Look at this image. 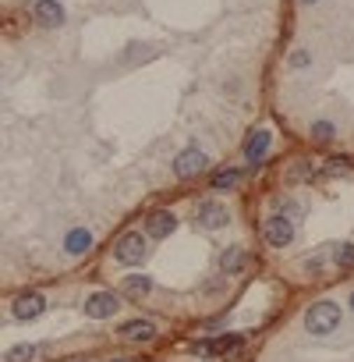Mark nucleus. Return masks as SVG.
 Segmentation results:
<instances>
[{"mask_svg": "<svg viewBox=\"0 0 354 362\" xmlns=\"http://www.w3.org/2000/svg\"><path fill=\"white\" fill-rule=\"evenodd\" d=\"M294 231H298V224H294L290 214H273V217L262 224V235H266V242H269L273 249L290 245V242H294Z\"/></svg>", "mask_w": 354, "mask_h": 362, "instance_id": "nucleus-3", "label": "nucleus"}, {"mask_svg": "<svg viewBox=\"0 0 354 362\" xmlns=\"http://www.w3.org/2000/svg\"><path fill=\"white\" fill-rule=\"evenodd\" d=\"M213 348H216V355H230V351H238V348H241V334H223V337H216V341H213Z\"/></svg>", "mask_w": 354, "mask_h": 362, "instance_id": "nucleus-17", "label": "nucleus"}, {"mask_svg": "<svg viewBox=\"0 0 354 362\" xmlns=\"http://www.w3.org/2000/svg\"><path fill=\"white\" fill-rule=\"evenodd\" d=\"M351 309H354V291H351Z\"/></svg>", "mask_w": 354, "mask_h": 362, "instance_id": "nucleus-25", "label": "nucleus"}, {"mask_svg": "<svg viewBox=\"0 0 354 362\" xmlns=\"http://www.w3.org/2000/svg\"><path fill=\"white\" fill-rule=\"evenodd\" d=\"M146 235L142 231H125L121 238L113 242V260L117 263H125V267H135V263H142L146 260Z\"/></svg>", "mask_w": 354, "mask_h": 362, "instance_id": "nucleus-2", "label": "nucleus"}, {"mask_svg": "<svg viewBox=\"0 0 354 362\" xmlns=\"http://www.w3.org/2000/svg\"><path fill=\"white\" fill-rule=\"evenodd\" d=\"M309 174H312V167H309L305 160H302V167H294V171H290V178H309Z\"/></svg>", "mask_w": 354, "mask_h": 362, "instance_id": "nucleus-22", "label": "nucleus"}, {"mask_svg": "<svg viewBox=\"0 0 354 362\" xmlns=\"http://www.w3.org/2000/svg\"><path fill=\"white\" fill-rule=\"evenodd\" d=\"M121 337H128V341H153L156 337V323L153 320H132V323L121 327Z\"/></svg>", "mask_w": 354, "mask_h": 362, "instance_id": "nucleus-11", "label": "nucleus"}, {"mask_svg": "<svg viewBox=\"0 0 354 362\" xmlns=\"http://www.w3.org/2000/svg\"><path fill=\"white\" fill-rule=\"evenodd\" d=\"M305 4H316V0H305Z\"/></svg>", "mask_w": 354, "mask_h": 362, "instance_id": "nucleus-26", "label": "nucleus"}, {"mask_svg": "<svg viewBox=\"0 0 354 362\" xmlns=\"http://www.w3.org/2000/svg\"><path fill=\"white\" fill-rule=\"evenodd\" d=\"M174 228H177L174 210H153L146 217V235L149 238H167V235H174Z\"/></svg>", "mask_w": 354, "mask_h": 362, "instance_id": "nucleus-8", "label": "nucleus"}, {"mask_svg": "<svg viewBox=\"0 0 354 362\" xmlns=\"http://www.w3.org/2000/svg\"><path fill=\"white\" fill-rule=\"evenodd\" d=\"M89 245H92V235H89L85 228H75V231H68V238H64V252H68V256H85Z\"/></svg>", "mask_w": 354, "mask_h": 362, "instance_id": "nucleus-12", "label": "nucleus"}, {"mask_svg": "<svg viewBox=\"0 0 354 362\" xmlns=\"http://www.w3.org/2000/svg\"><path fill=\"white\" fill-rule=\"evenodd\" d=\"M192 355H199V358H213L216 348H213V341H195V344H192Z\"/></svg>", "mask_w": 354, "mask_h": 362, "instance_id": "nucleus-21", "label": "nucleus"}, {"mask_svg": "<svg viewBox=\"0 0 354 362\" xmlns=\"http://www.w3.org/2000/svg\"><path fill=\"white\" fill-rule=\"evenodd\" d=\"M195 224H199L202 231H220V228L230 224V214H227L223 202H216V199H202V202L195 206Z\"/></svg>", "mask_w": 354, "mask_h": 362, "instance_id": "nucleus-4", "label": "nucleus"}, {"mask_svg": "<svg viewBox=\"0 0 354 362\" xmlns=\"http://www.w3.org/2000/svg\"><path fill=\"white\" fill-rule=\"evenodd\" d=\"M110 362H135V358H110Z\"/></svg>", "mask_w": 354, "mask_h": 362, "instance_id": "nucleus-24", "label": "nucleus"}, {"mask_svg": "<svg viewBox=\"0 0 354 362\" xmlns=\"http://www.w3.org/2000/svg\"><path fill=\"white\" fill-rule=\"evenodd\" d=\"M238 181H241V171H234V167H227V171H216V174H213V188H216V192L234 188Z\"/></svg>", "mask_w": 354, "mask_h": 362, "instance_id": "nucleus-16", "label": "nucleus"}, {"mask_svg": "<svg viewBox=\"0 0 354 362\" xmlns=\"http://www.w3.org/2000/svg\"><path fill=\"white\" fill-rule=\"evenodd\" d=\"M46 313V298L39 295V291H25V295H18L15 302H11V316L15 320H36V316H43Z\"/></svg>", "mask_w": 354, "mask_h": 362, "instance_id": "nucleus-7", "label": "nucleus"}, {"mask_svg": "<svg viewBox=\"0 0 354 362\" xmlns=\"http://www.w3.org/2000/svg\"><path fill=\"white\" fill-rule=\"evenodd\" d=\"M305 270H323V256H316V260L305 263Z\"/></svg>", "mask_w": 354, "mask_h": 362, "instance_id": "nucleus-23", "label": "nucleus"}, {"mask_svg": "<svg viewBox=\"0 0 354 362\" xmlns=\"http://www.w3.org/2000/svg\"><path fill=\"white\" fill-rule=\"evenodd\" d=\"M36 355H39L36 344H15V348L4 351V362H32Z\"/></svg>", "mask_w": 354, "mask_h": 362, "instance_id": "nucleus-15", "label": "nucleus"}, {"mask_svg": "<svg viewBox=\"0 0 354 362\" xmlns=\"http://www.w3.org/2000/svg\"><path fill=\"white\" fill-rule=\"evenodd\" d=\"M305 327L312 334H333L340 327V305L337 302H316L305 309Z\"/></svg>", "mask_w": 354, "mask_h": 362, "instance_id": "nucleus-1", "label": "nucleus"}, {"mask_svg": "<svg viewBox=\"0 0 354 362\" xmlns=\"http://www.w3.org/2000/svg\"><path fill=\"white\" fill-rule=\"evenodd\" d=\"M287 64H290V68H309V64H312V54H309V50H294V54L287 57Z\"/></svg>", "mask_w": 354, "mask_h": 362, "instance_id": "nucleus-20", "label": "nucleus"}, {"mask_svg": "<svg viewBox=\"0 0 354 362\" xmlns=\"http://www.w3.org/2000/svg\"><path fill=\"white\" fill-rule=\"evenodd\" d=\"M269 142H273V135L269 132H252V139L245 142V157L252 160V164H259L266 153H269Z\"/></svg>", "mask_w": 354, "mask_h": 362, "instance_id": "nucleus-10", "label": "nucleus"}, {"mask_svg": "<svg viewBox=\"0 0 354 362\" xmlns=\"http://www.w3.org/2000/svg\"><path fill=\"white\" fill-rule=\"evenodd\" d=\"M32 18L43 25V29H57L64 22V8L57 4V0H36V8H32Z\"/></svg>", "mask_w": 354, "mask_h": 362, "instance_id": "nucleus-9", "label": "nucleus"}, {"mask_svg": "<svg viewBox=\"0 0 354 362\" xmlns=\"http://www.w3.org/2000/svg\"><path fill=\"white\" fill-rule=\"evenodd\" d=\"M206 153L199 149V146H192V149H185V153H177V160H174V174L177 178H195V174H202L206 171Z\"/></svg>", "mask_w": 354, "mask_h": 362, "instance_id": "nucleus-6", "label": "nucleus"}, {"mask_svg": "<svg viewBox=\"0 0 354 362\" xmlns=\"http://www.w3.org/2000/svg\"><path fill=\"white\" fill-rule=\"evenodd\" d=\"M128 298H146L149 291H153V277H146V274H135V277H125V288H121Z\"/></svg>", "mask_w": 354, "mask_h": 362, "instance_id": "nucleus-14", "label": "nucleus"}, {"mask_svg": "<svg viewBox=\"0 0 354 362\" xmlns=\"http://www.w3.org/2000/svg\"><path fill=\"white\" fill-rule=\"evenodd\" d=\"M312 135H316L319 142H330V139L337 135V128H333L330 121H312Z\"/></svg>", "mask_w": 354, "mask_h": 362, "instance_id": "nucleus-19", "label": "nucleus"}, {"mask_svg": "<svg viewBox=\"0 0 354 362\" xmlns=\"http://www.w3.org/2000/svg\"><path fill=\"white\" fill-rule=\"evenodd\" d=\"M333 260H337L340 267H354V242L337 245V249H333Z\"/></svg>", "mask_w": 354, "mask_h": 362, "instance_id": "nucleus-18", "label": "nucleus"}, {"mask_svg": "<svg viewBox=\"0 0 354 362\" xmlns=\"http://www.w3.org/2000/svg\"><path fill=\"white\" fill-rule=\"evenodd\" d=\"M117 309H121V295L117 291H96L85 298V316H92V320H106Z\"/></svg>", "mask_w": 354, "mask_h": 362, "instance_id": "nucleus-5", "label": "nucleus"}, {"mask_svg": "<svg viewBox=\"0 0 354 362\" xmlns=\"http://www.w3.org/2000/svg\"><path fill=\"white\" fill-rule=\"evenodd\" d=\"M241 267H245V252H241V245H230V249L220 256V270H223L227 277H234Z\"/></svg>", "mask_w": 354, "mask_h": 362, "instance_id": "nucleus-13", "label": "nucleus"}]
</instances>
